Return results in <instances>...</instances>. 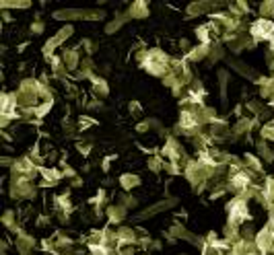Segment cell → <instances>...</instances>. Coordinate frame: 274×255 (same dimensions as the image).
<instances>
[{
  "label": "cell",
  "mask_w": 274,
  "mask_h": 255,
  "mask_svg": "<svg viewBox=\"0 0 274 255\" xmlns=\"http://www.w3.org/2000/svg\"><path fill=\"white\" fill-rule=\"evenodd\" d=\"M105 13L99 11V9H64V11H56L54 13V19L58 21H77V19H85V21H95V19H103Z\"/></svg>",
  "instance_id": "1"
},
{
  "label": "cell",
  "mask_w": 274,
  "mask_h": 255,
  "mask_svg": "<svg viewBox=\"0 0 274 255\" xmlns=\"http://www.w3.org/2000/svg\"><path fill=\"white\" fill-rule=\"evenodd\" d=\"M249 35L254 41H272L274 39V23L270 19H258L249 27Z\"/></svg>",
  "instance_id": "2"
},
{
  "label": "cell",
  "mask_w": 274,
  "mask_h": 255,
  "mask_svg": "<svg viewBox=\"0 0 274 255\" xmlns=\"http://www.w3.org/2000/svg\"><path fill=\"white\" fill-rule=\"evenodd\" d=\"M227 212H229V224H235L239 226L241 222H245L249 218V212H247V202L241 200L239 196L229 202V206H227Z\"/></svg>",
  "instance_id": "3"
},
{
  "label": "cell",
  "mask_w": 274,
  "mask_h": 255,
  "mask_svg": "<svg viewBox=\"0 0 274 255\" xmlns=\"http://www.w3.org/2000/svg\"><path fill=\"white\" fill-rule=\"evenodd\" d=\"M73 31H75V29H73V25L62 27V29H60L52 39L45 41V46H43V56H45V58H52V56H54V50H56L58 46H62L64 41L73 35Z\"/></svg>",
  "instance_id": "4"
},
{
  "label": "cell",
  "mask_w": 274,
  "mask_h": 255,
  "mask_svg": "<svg viewBox=\"0 0 274 255\" xmlns=\"http://www.w3.org/2000/svg\"><path fill=\"white\" fill-rule=\"evenodd\" d=\"M163 155L169 163H181V159H184V148H181V144L175 140V138H167L165 146H163Z\"/></svg>",
  "instance_id": "5"
},
{
  "label": "cell",
  "mask_w": 274,
  "mask_h": 255,
  "mask_svg": "<svg viewBox=\"0 0 274 255\" xmlns=\"http://www.w3.org/2000/svg\"><path fill=\"white\" fill-rule=\"evenodd\" d=\"M169 235L171 237H177V239H181V241H188V243H192V245H200V247H204L207 245V241H202V239H198L196 235H192V232H188L184 226H179V224H173L171 226V230H169Z\"/></svg>",
  "instance_id": "6"
},
{
  "label": "cell",
  "mask_w": 274,
  "mask_h": 255,
  "mask_svg": "<svg viewBox=\"0 0 274 255\" xmlns=\"http://www.w3.org/2000/svg\"><path fill=\"white\" fill-rule=\"evenodd\" d=\"M175 204H177V200H175V198H173V200H163V202H157V206H151V208H147V210H143V212H141V218L155 216V214H159V212H163V210L173 208Z\"/></svg>",
  "instance_id": "7"
},
{
  "label": "cell",
  "mask_w": 274,
  "mask_h": 255,
  "mask_svg": "<svg viewBox=\"0 0 274 255\" xmlns=\"http://www.w3.org/2000/svg\"><path fill=\"white\" fill-rule=\"evenodd\" d=\"M229 123L227 121H223V119H217V121H213V125H211V136L215 138V140H223V138H227L229 136Z\"/></svg>",
  "instance_id": "8"
},
{
  "label": "cell",
  "mask_w": 274,
  "mask_h": 255,
  "mask_svg": "<svg viewBox=\"0 0 274 255\" xmlns=\"http://www.w3.org/2000/svg\"><path fill=\"white\" fill-rule=\"evenodd\" d=\"M217 7V3H211V0H200V3H192L188 7V15L194 17V15H204Z\"/></svg>",
  "instance_id": "9"
},
{
  "label": "cell",
  "mask_w": 274,
  "mask_h": 255,
  "mask_svg": "<svg viewBox=\"0 0 274 255\" xmlns=\"http://www.w3.org/2000/svg\"><path fill=\"white\" fill-rule=\"evenodd\" d=\"M116 239H118V245H132L136 243V232L128 226H122L116 230Z\"/></svg>",
  "instance_id": "10"
},
{
  "label": "cell",
  "mask_w": 274,
  "mask_h": 255,
  "mask_svg": "<svg viewBox=\"0 0 274 255\" xmlns=\"http://www.w3.org/2000/svg\"><path fill=\"white\" fill-rule=\"evenodd\" d=\"M62 60H64L66 70H77V68H79V64H81V56H79V52H77V50H64Z\"/></svg>",
  "instance_id": "11"
},
{
  "label": "cell",
  "mask_w": 274,
  "mask_h": 255,
  "mask_svg": "<svg viewBox=\"0 0 274 255\" xmlns=\"http://www.w3.org/2000/svg\"><path fill=\"white\" fill-rule=\"evenodd\" d=\"M126 214H128V208H124L122 204H113V206H109V210H107L109 222H122V220L126 218Z\"/></svg>",
  "instance_id": "12"
},
{
  "label": "cell",
  "mask_w": 274,
  "mask_h": 255,
  "mask_svg": "<svg viewBox=\"0 0 274 255\" xmlns=\"http://www.w3.org/2000/svg\"><path fill=\"white\" fill-rule=\"evenodd\" d=\"M229 66L235 68L241 76H247L249 80H256V82H258V78H256V74H254V68H249L247 64H243V62H239V60H229Z\"/></svg>",
  "instance_id": "13"
},
{
  "label": "cell",
  "mask_w": 274,
  "mask_h": 255,
  "mask_svg": "<svg viewBox=\"0 0 274 255\" xmlns=\"http://www.w3.org/2000/svg\"><path fill=\"white\" fill-rule=\"evenodd\" d=\"M211 54V46H204V44H200L198 48H192L190 52H188V58L186 60H190V62H200V60H204Z\"/></svg>",
  "instance_id": "14"
},
{
  "label": "cell",
  "mask_w": 274,
  "mask_h": 255,
  "mask_svg": "<svg viewBox=\"0 0 274 255\" xmlns=\"http://www.w3.org/2000/svg\"><path fill=\"white\" fill-rule=\"evenodd\" d=\"M120 185L124 187V191H130L134 187H139L141 185V177L139 175H132V173H124L120 177Z\"/></svg>",
  "instance_id": "15"
},
{
  "label": "cell",
  "mask_w": 274,
  "mask_h": 255,
  "mask_svg": "<svg viewBox=\"0 0 274 255\" xmlns=\"http://www.w3.org/2000/svg\"><path fill=\"white\" fill-rule=\"evenodd\" d=\"M128 17H132V19H145V17H149V7L145 3H134L130 7V11H128Z\"/></svg>",
  "instance_id": "16"
},
{
  "label": "cell",
  "mask_w": 274,
  "mask_h": 255,
  "mask_svg": "<svg viewBox=\"0 0 274 255\" xmlns=\"http://www.w3.org/2000/svg\"><path fill=\"white\" fill-rule=\"evenodd\" d=\"M243 167H247V171L262 173V163H260L254 155H245V159H243Z\"/></svg>",
  "instance_id": "17"
},
{
  "label": "cell",
  "mask_w": 274,
  "mask_h": 255,
  "mask_svg": "<svg viewBox=\"0 0 274 255\" xmlns=\"http://www.w3.org/2000/svg\"><path fill=\"white\" fill-rule=\"evenodd\" d=\"M17 249L21 253H29V249H33V237H29V235L17 237Z\"/></svg>",
  "instance_id": "18"
},
{
  "label": "cell",
  "mask_w": 274,
  "mask_h": 255,
  "mask_svg": "<svg viewBox=\"0 0 274 255\" xmlns=\"http://www.w3.org/2000/svg\"><path fill=\"white\" fill-rule=\"evenodd\" d=\"M258 153H260V159H264L266 163H274V153L268 148L266 140H260V142H258Z\"/></svg>",
  "instance_id": "19"
},
{
  "label": "cell",
  "mask_w": 274,
  "mask_h": 255,
  "mask_svg": "<svg viewBox=\"0 0 274 255\" xmlns=\"http://www.w3.org/2000/svg\"><path fill=\"white\" fill-rule=\"evenodd\" d=\"M91 80H93V91L97 93V95H101V97H105L107 95V82L103 80V78H99V76H91Z\"/></svg>",
  "instance_id": "20"
},
{
  "label": "cell",
  "mask_w": 274,
  "mask_h": 255,
  "mask_svg": "<svg viewBox=\"0 0 274 255\" xmlns=\"http://www.w3.org/2000/svg\"><path fill=\"white\" fill-rule=\"evenodd\" d=\"M0 7H3V11H7V9H27V7H31V3H29V0H23V3H21V0H19V3H17V0H3Z\"/></svg>",
  "instance_id": "21"
},
{
  "label": "cell",
  "mask_w": 274,
  "mask_h": 255,
  "mask_svg": "<svg viewBox=\"0 0 274 255\" xmlns=\"http://www.w3.org/2000/svg\"><path fill=\"white\" fill-rule=\"evenodd\" d=\"M39 173L45 177V179H48V181H52V183H58L60 181V177H62V173L60 171H56V169H39Z\"/></svg>",
  "instance_id": "22"
},
{
  "label": "cell",
  "mask_w": 274,
  "mask_h": 255,
  "mask_svg": "<svg viewBox=\"0 0 274 255\" xmlns=\"http://www.w3.org/2000/svg\"><path fill=\"white\" fill-rule=\"evenodd\" d=\"M227 82H229V72H227V70H219V84H221V97H223V101H227Z\"/></svg>",
  "instance_id": "23"
},
{
  "label": "cell",
  "mask_w": 274,
  "mask_h": 255,
  "mask_svg": "<svg viewBox=\"0 0 274 255\" xmlns=\"http://www.w3.org/2000/svg\"><path fill=\"white\" fill-rule=\"evenodd\" d=\"M52 109V103H48V101H43V103H39L37 107H35V111H33V115H37V117H43L45 113H48Z\"/></svg>",
  "instance_id": "24"
},
{
  "label": "cell",
  "mask_w": 274,
  "mask_h": 255,
  "mask_svg": "<svg viewBox=\"0 0 274 255\" xmlns=\"http://www.w3.org/2000/svg\"><path fill=\"white\" fill-rule=\"evenodd\" d=\"M122 23H124V19H116V21H111V23L105 27V33H113V31H118V29L122 27Z\"/></svg>",
  "instance_id": "25"
},
{
  "label": "cell",
  "mask_w": 274,
  "mask_h": 255,
  "mask_svg": "<svg viewBox=\"0 0 274 255\" xmlns=\"http://www.w3.org/2000/svg\"><path fill=\"white\" fill-rule=\"evenodd\" d=\"M260 134H262V138H268V140H272V142H274V130H270L268 125H264V128H262Z\"/></svg>",
  "instance_id": "26"
},
{
  "label": "cell",
  "mask_w": 274,
  "mask_h": 255,
  "mask_svg": "<svg viewBox=\"0 0 274 255\" xmlns=\"http://www.w3.org/2000/svg\"><path fill=\"white\" fill-rule=\"evenodd\" d=\"M31 31H33V33H41V31H43V23H41V21H37V23L31 25Z\"/></svg>",
  "instance_id": "27"
},
{
  "label": "cell",
  "mask_w": 274,
  "mask_h": 255,
  "mask_svg": "<svg viewBox=\"0 0 274 255\" xmlns=\"http://www.w3.org/2000/svg\"><path fill=\"white\" fill-rule=\"evenodd\" d=\"M149 128H151V121H143V123H139V128H136V130H139V132H147Z\"/></svg>",
  "instance_id": "28"
}]
</instances>
